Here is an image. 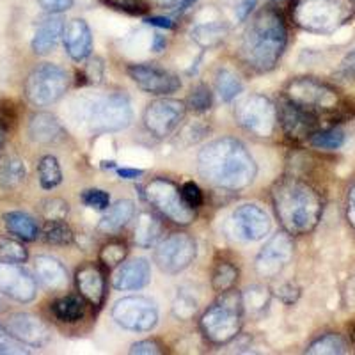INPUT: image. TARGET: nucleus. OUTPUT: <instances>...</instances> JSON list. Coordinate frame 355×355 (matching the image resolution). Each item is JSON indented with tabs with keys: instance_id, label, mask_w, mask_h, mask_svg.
Returning <instances> with one entry per match:
<instances>
[{
	"instance_id": "nucleus-32",
	"label": "nucleus",
	"mask_w": 355,
	"mask_h": 355,
	"mask_svg": "<svg viewBox=\"0 0 355 355\" xmlns=\"http://www.w3.org/2000/svg\"><path fill=\"white\" fill-rule=\"evenodd\" d=\"M37 176L40 183L44 190H52L62 183V169L61 164L52 155H46L37 164Z\"/></svg>"
},
{
	"instance_id": "nucleus-55",
	"label": "nucleus",
	"mask_w": 355,
	"mask_h": 355,
	"mask_svg": "<svg viewBox=\"0 0 355 355\" xmlns=\"http://www.w3.org/2000/svg\"><path fill=\"white\" fill-rule=\"evenodd\" d=\"M4 139H6V125L4 121H0V148L4 144Z\"/></svg>"
},
{
	"instance_id": "nucleus-7",
	"label": "nucleus",
	"mask_w": 355,
	"mask_h": 355,
	"mask_svg": "<svg viewBox=\"0 0 355 355\" xmlns=\"http://www.w3.org/2000/svg\"><path fill=\"white\" fill-rule=\"evenodd\" d=\"M144 198L155 210L178 226H189L196 220V210L185 202L182 189L167 178H153L144 187Z\"/></svg>"
},
{
	"instance_id": "nucleus-23",
	"label": "nucleus",
	"mask_w": 355,
	"mask_h": 355,
	"mask_svg": "<svg viewBox=\"0 0 355 355\" xmlns=\"http://www.w3.org/2000/svg\"><path fill=\"white\" fill-rule=\"evenodd\" d=\"M64 126L55 116L37 112L28 121V137L37 144H55L64 139Z\"/></svg>"
},
{
	"instance_id": "nucleus-57",
	"label": "nucleus",
	"mask_w": 355,
	"mask_h": 355,
	"mask_svg": "<svg viewBox=\"0 0 355 355\" xmlns=\"http://www.w3.org/2000/svg\"><path fill=\"white\" fill-rule=\"evenodd\" d=\"M352 341H354L355 345V323H354V327H352Z\"/></svg>"
},
{
	"instance_id": "nucleus-9",
	"label": "nucleus",
	"mask_w": 355,
	"mask_h": 355,
	"mask_svg": "<svg viewBox=\"0 0 355 355\" xmlns=\"http://www.w3.org/2000/svg\"><path fill=\"white\" fill-rule=\"evenodd\" d=\"M68 85V73L61 66L44 62L28 73L25 80V96L33 105L49 107L64 96Z\"/></svg>"
},
{
	"instance_id": "nucleus-30",
	"label": "nucleus",
	"mask_w": 355,
	"mask_h": 355,
	"mask_svg": "<svg viewBox=\"0 0 355 355\" xmlns=\"http://www.w3.org/2000/svg\"><path fill=\"white\" fill-rule=\"evenodd\" d=\"M25 176H27V169L20 158L15 155L0 158V187L2 189H17L25 182Z\"/></svg>"
},
{
	"instance_id": "nucleus-41",
	"label": "nucleus",
	"mask_w": 355,
	"mask_h": 355,
	"mask_svg": "<svg viewBox=\"0 0 355 355\" xmlns=\"http://www.w3.org/2000/svg\"><path fill=\"white\" fill-rule=\"evenodd\" d=\"M69 214V205L62 199H46L41 202V215L46 220H66Z\"/></svg>"
},
{
	"instance_id": "nucleus-11",
	"label": "nucleus",
	"mask_w": 355,
	"mask_h": 355,
	"mask_svg": "<svg viewBox=\"0 0 355 355\" xmlns=\"http://www.w3.org/2000/svg\"><path fill=\"white\" fill-rule=\"evenodd\" d=\"M196 240L189 233H173L155 249V263L162 272L174 275L187 270L196 259Z\"/></svg>"
},
{
	"instance_id": "nucleus-20",
	"label": "nucleus",
	"mask_w": 355,
	"mask_h": 355,
	"mask_svg": "<svg viewBox=\"0 0 355 355\" xmlns=\"http://www.w3.org/2000/svg\"><path fill=\"white\" fill-rule=\"evenodd\" d=\"M77 288L80 291L82 299L91 306L100 307L105 300V275L101 266L96 263H85L75 274Z\"/></svg>"
},
{
	"instance_id": "nucleus-34",
	"label": "nucleus",
	"mask_w": 355,
	"mask_h": 355,
	"mask_svg": "<svg viewBox=\"0 0 355 355\" xmlns=\"http://www.w3.org/2000/svg\"><path fill=\"white\" fill-rule=\"evenodd\" d=\"M239 281V268L230 261H218L211 274V286L217 293L234 288Z\"/></svg>"
},
{
	"instance_id": "nucleus-40",
	"label": "nucleus",
	"mask_w": 355,
	"mask_h": 355,
	"mask_svg": "<svg viewBox=\"0 0 355 355\" xmlns=\"http://www.w3.org/2000/svg\"><path fill=\"white\" fill-rule=\"evenodd\" d=\"M211 91L206 85H198L196 89H192L189 100H187V105L190 110L194 112H206V110L211 109Z\"/></svg>"
},
{
	"instance_id": "nucleus-8",
	"label": "nucleus",
	"mask_w": 355,
	"mask_h": 355,
	"mask_svg": "<svg viewBox=\"0 0 355 355\" xmlns=\"http://www.w3.org/2000/svg\"><path fill=\"white\" fill-rule=\"evenodd\" d=\"M284 96L288 101L315 112L316 116L320 112H334L341 107V96L338 91L313 77H299L288 82Z\"/></svg>"
},
{
	"instance_id": "nucleus-43",
	"label": "nucleus",
	"mask_w": 355,
	"mask_h": 355,
	"mask_svg": "<svg viewBox=\"0 0 355 355\" xmlns=\"http://www.w3.org/2000/svg\"><path fill=\"white\" fill-rule=\"evenodd\" d=\"M82 201H84V205L87 206V208L105 211L110 206V196L107 194L105 190L89 189L82 194Z\"/></svg>"
},
{
	"instance_id": "nucleus-39",
	"label": "nucleus",
	"mask_w": 355,
	"mask_h": 355,
	"mask_svg": "<svg viewBox=\"0 0 355 355\" xmlns=\"http://www.w3.org/2000/svg\"><path fill=\"white\" fill-rule=\"evenodd\" d=\"M27 258L28 252L24 243L15 239H8V236H0V259L11 263H25Z\"/></svg>"
},
{
	"instance_id": "nucleus-44",
	"label": "nucleus",
	"mask_w": 355,
	"mask_h": 355,
	"mask_svg": "<svg viewBox=\"0 0 355 355\" xmlns=\"http://www.w3.org/2000/svg\"><path fill=\"white\" fill-rule=\"evenodd\" d=\"M0 354H27V350L18 339H15L6 329L0 327Z\"/></svg>"
},
{
	"instance_id": "nucleus-53",
	"label": "nucleus",
	"mask_w": 355,
	"mask_h": 355,
	"mask_svg": "<svg viewBox=\"0 0 355 355\" xmlns=\"http://www.w3.org/2000/svg\"><path fill=\"white\" fill-rule=\"evenodd\" d=\"M117 174L121 178H126V180H135V178L142 176L144 174V171L141 169H119L117 171Z\"/></svg>"
},
{
	"instance_id": "nucleus-29",
	"label": "nucleus",
	"mask_w": 355,
	"mask_h": 355,
	"mask_svg": "<svg viewBox=\"0 0 355 355\" xmlns=\"http://www.w3.org/2000/svg\"><path fill=\"white\" fill-rule=\"evenodd\" d=\"M52 313L59 322L75 323L84 318L85 315V300L75 295H66L62 299H57L52 304Z\"/></svg>"
},
{
	"instance_id": "nucleus-24",
	"label": "nucleus",
	"mask_w": 355,
	"mask_h": 355,
	"mask_svg": "<svg viewBox=\"0 0 355 355\" xmlns=\"http://www.w3.org/2000/svg\"><path fill=\"white\" fill-rule=\"evenodd\" d=\"M34 274L37 281L49 290L59 291L68 286V272L64 265L52 256H37L34 259Z\"/></svg>"
},
{
	"instance_id": "nucleus-36",
	"label": "nucleus",
	"mask_w": 355,
	"mask_h": 355,
	"mask_svg": "<svg viewBox=\"0 0 355 355\" xmlns=\"http://www.w3.org/2000/svg\"><path fill=\"white\" fill-rule=\"evenodd\" d=\"M227 28L222 24H205L198 25V27L192 31V40L198 44L205 46V49H210L215 44L220 43L224 37H226Z\"/></svg>"
},
{
	"instance_id": "nucleus-6",
	"label": "nucleus",
	"mask_w": 355,
	"mask_h": 355,
	"mask_svg": "<svg viewBox=\"0 0 355 355\" xmlns=\"http://www.w3.org/2000/svg\"><path fill=\"white\" fill-rule=\"evenodd\" d=\"M243 297L234 288L222 291L201 316V331L208 341L226 345L240 334L243 325Z\"/></svg>"
},
{
	"instance_id": "nucleus-22",
	"label": "nucleus",
	"mask_w": 355,
	"mask_h": 355,
	"mask_svg": "<svg viewBox=\"0 0 355 355\" xmlns=\"http://www.w3.org/2000/svg\"><path fill=\"white\" fill-rule=\"evenodd\" d=\"M151 281V265L146 258H133L123 261L112 279V284L119 291L141 290Z\"/></svg>"
},
{
	"instance_id": "nucleus-38",
	"label": "nucleus",
	"mask_w": 355,
	"mask_h": 355,
	"mask_svg": "<svg viewBox=\"0 0 355 355\" xmlns=\"http://www.w3.org/2000/svg\"><path fill=\"white\" fill-rule=\"evenodd\" d=\"M126 256H128V247H126L125 242H119V240H112V242L105 243L100 250V261L107 268L119 266L125 261Z\"/></svg>"
},
{
	"instance_id": "nucleus-52",
	"label": "nucleus",
	"mask_w": 355,
	"mask_h": 355,
	"mask_svg": "<svg viewBox=\"0 0 355 355\" xmlns=\"http://www.w3.org/2000/svg\"><path fill=\"white\" fill-rule=\"evenodd\" d=\"M146 24L150 25H155V27H160V28H173L174 24L173 20H169V18H162V17H150L146 18Z\"/></svg>"
},
{
	"instance_id": "nucleus-18",
	"label": "nucleus",
	"mask_w": 355,
	"mask_h": 355,
	"mask_svg": "<svg viewBox=\"0 0 355 355\" xmlns=\"http://www.w3.org/2000/svg\"><path fill=\"white\" fill-rule=\"evenodd\" d=\"M277 119L283 126L284 133L293 141L309 139L318 128V116L311 110L295 105L291 101L284 100L277 110Z\"/></svg>"
},
{
	"instance_id": "nucleus-45",
	"label": "nucleus",
	"mask_w": 355,
	"mask_h": 355,
	"mask_svg": "<svg viewBox=\"0 0 355 355\" xmlns=\"http://www.w3.org/2000/svg\"><path fill=\"white\" fill-rule=\"evenodd\" d=\"M182 196L185 199V202L192 208H199L202 205V192L198 187V183L194 182H187L182 185Z\"/></svg>"
},
{
	"instance_id": "nucleus-13",
	"label": "nucleus",
	"mask_w": 355,
	"mask_h": 355,
	"mask_svg": "<svg viewBox=\"0 0 355 355\" xmlns=\"http://www.w3.org/2000/svg\"><path fill=\"white\" fill-rule=\"evenodd\" d=\"M185 114L187 107L183 101L171 100V98L155 100L144 110V126L155 137H169L182 125Z\"/></svg>"
},
{
	"instance_id": "nucleus-28",
	"label": "nucleus",
	"mask_w": 355,
	"mask_h": 355,
	"mask_svg": "<svg viewBox=\"0 0 355 355\" xmlns=\"http://www.w3.org/2000/svg\"><path fill=\"white\" fill-rule=\"evenodd\" d=\"M160 220L150 211H142L137 217V226H135V243L142 249H150L160 239Z\"/></svg>"
},
{
	"instance_id": "nucleus-48",
	"label": "nucleus",
	"mask_w": 355,
	"mask_h": 355,
	"mask_svg": "<svg viewBox=\"0 0 355 355\" xmlns=\"http://www.w3.org/2000/svg\"><path fill=\"white\" fill-rule=\"evenodd\" d=\"M37 4L50 15H59L73 8V0H37Z\"/></svg>"
},
{
	"instance_id": "nucleus-4",
	"label": "nucleus",
	"mask_w": 355,
	"mask_h": 355,
	"mask_svg": "<svg viewBox=\"0 0 355 355\" xmlns=\"http://www.w3.org/2000/svg\"><path fill=\"white\" fill-rule=\"evenodd\" d=\"M73 110L75 121L93 135L125 130L133 119L130 100L121 93L82 98L73 105Z\"/></svg>"
},
{
	"instance_id": "nucleus-33",
	"label": "nucleus",
	"mask_w": 355,
	"mask_h": 355,
	"mask_svg": "<svg viewBox=\"0 0 355 355\" xmlns=\"http://www.w3.org/2000/svg\"><path fill=\"white\" fill-rule=\"evenodd\" d=\"M348 345L341 334H325L307 347L306 354L311 355H339L347 354Z\"/></svg>"
},
{
	"instance_id": "nucleus-3",
	"label": "nucleus",
	"mask_w": 355,
	"mask_h": 355,
	"mask_svg": "<svg viewBox=\"0 0 355 355\" xmlns=\"http://www.w3.org/2000/svg\"><path fill=\"white\" fill-rule=\"evenodd\" d=\"M288 43L286 21L274 8L256 12L243 33L240 55L250 69L259 73L272 71L283 57Z\"/></svg>"
},
{
	"instance_id": "nucleus-14",
	"label": "nucleus",
	"mask_w": 355,
	"mask_h": 355,
	"mask_svg": "<svg viewBox=\"0 0 355 355\" xmlns=\"http://www.w3.org/2000/svg\"><path fill=\"white\" fill-rule=\"evenodd\" d=\"M293 240L291 234L286 231L274 234L268 242L265 243L259 254L256 256L254 268L258 275L265 279L277 277L281 272L290 265L291 258H293Z\"/></svg>"
},
{
	"instance_id": "nucleus-47",
	"label": "nucleus",
	"mask_w": 355,
	"mask_h": 355,
	"mask_svg": "<svg viewBox=\"0 0 355 355\" xmlns=\"http://www.w3.org/2000/svg\"><path fill=\"white\" fill-rule=\"evenodd\" d=\"M130 354H139V355L164 354V347L158 343L157 339H144V341L133 343L132 348H130Z\"/></svg>"
},
{
	"instance_id": "nucleus-19",
	"label": "nucleus",
	"mask_w": 355,
	"mask_h": 355,
	"mask_svg": "<svg viewBox=\"0 0 355 355\" xmlns=\"http://www.w3.org/2000/svg\"><path fill=\"white\" fill-rule=\"evenodd\" d=\"M6 331L18 339L21 345L40 348L49 343L50 329L49 325L31 313H15L6 322Z\"/></svg>"
},
{
	"instance_id": "nucleus-10",
	"label": "nucleus",
	"mask_w": 355,
	"mask_h": 355,
	"mask_svg": "<svg viewBox=\"0 0 355 355\" xmlns=\"http://www.w3.org/2000/svg\"><path fill=\"white\" fill-rule=\"evenodd\" d=\"M234 117L245 132L259 139L272 137L279 123L277 107L272 103L270 98L263 94H250L239 101Z\"/></svg>"
},
{
	"instance_id": "nucleus-12",
	"label": "nucleus",
	"mask_w": 355,
	"mask_h": 355,
	"mask_svg": "<svg viewBox=\"0 0 355 355\" xmlns=\"http://www.w3.org/2000/svg\"><path fill=\"white\" fill-rule=\"evenodd\" d=\"M112 318L119 327L132 332H150L158 322V311L144 297H125L112 307Z\"/></svg>"
},
{
	"instance_id": "nucleus-15",
	"label": "nucleus",
	"mask_w": 355,
	"mask_h": 355,
	"mask_svg": "<svg viewBox=\"0 0 355 355\" xmlns=\"http://www.w3.org/2000/svg\"><path fill=\"white\" fill-rule=\"evenodd\" d=\"M0 293L21 304L33 302L37 295L36 277L20 263L0 259Z\"/></svg>"
},
{
	"instance_id": "nucleus-25",
	"label": "nucleus",
	"mask_w": 355,
	"mask_h": 355,
	"mask_svg": "<svg viewBox=\"0 0 355 355\" xmlns=\"http://www.w3.org/2000/svg\"><path fill=\"white\" fill-rule=\"evenodd\" d=\"M62 31H64V24H62L61 18L49 17L41 20L40 27H37L36 34L33 37V50L37 55H46V53L52 52L55 49V44L59 43L62 36Z\"/></svg>"
},
{
	"instance_id": "nucleus-2",
	"label": "nucleus",
	"mask_w": 355,
	"mask_h": 355,
	"mask_svg": "<svg viewBox=\"0 0 355 355\" xmlns=\"http://www.w3.org/2000/svg\"><path fill=\"white\" fill-rule=\"evenodd\" d=\"M272 205L281 226L290 234H307L318 226L323 199L318 190L295 176H283L270 189Z\"/></svg>"
},
{
	"instance_id": "nucleus-51",
	"label": "nucleus",
	"mask_w": 355,
	"mask_h": 355,
	"mask_svg": "<svg viewBox=\"0 0 355 355\" xmlns=\"http://www.w3.org/2000/svg\"><path fill=\"white\" fill-rule=\"evenodd\" d=\"M256 4H258V0H242L239 8H236V17H239V20H245L250 15V11L254 9Z\"/></svg>"
},
{
	"instance_id": "nucleus-35",
	"label": "nucleus",
	"mask_w": 355,
	"mask_h": 355,
	"mask_svg": "<svg viewBox=\"0 0 355 355\" xmlns=\"http://www.w3.org/2000/svg\"><path fill=\"white\" fill-rule=\"evenodd\" d=\"M75 239L71 227L64 220H46L43 227V240L50 245H69Z\"/></svg>"
},
{
	"instance_id": "nucleus-26",
	"label": "nucleus",
	"mask_w": 355,
	"mask_h": 355,
	"mask_svg": "<svg viewBox=\"0 0 355 355\" xmlns=\"http://www.w3.org/2000/svg\"><path fill=\"white\" fill-rule=\"evenodd\" d=\"M135 214V205L130 199H119L110 208H107L105 215L98 222V231L103 234H112L121 231L132 220Z\"/></svg>"
},
{
	"instance_id": "nucleus-46",
	"label": "nucleus",
	"mask_w": 355,
	"mask_h": 355,
	"mask_svg": "<svg viewBox=\"0 0 355 355\" xmlns=\"http://www.w3.org/2000/svg\"><path fill=\"white\" fill-rule=\"evenodd\" d=\"M101 2H105L107 6H110L114 9H119V11L132 12V15H139V12H142L146 9L142 0H101Z\"/></svg>"
},
{
	"instance_id": "nucleus-17",
	"label": "nucleus",
	"mask_w": 355,
	"mask_h": 355,
	"mask_svg": "<svg viewBox=\"0 0 355 355\" xmlns=\"http://www.w3.org/2000/svg\"><path fill=\"white\" fill-rule=\"evenodd\" d=\"M128 75L139 89L158 96L173 94L182 87V80L174 73L157 64H132L128 68Z\"/></svg>"
},
{
	"instance_id": "nucleus-5",
	"label": "nucleus",
	"mask_w": 355,
	"mask_h": 355,
	"mask_svg": "<svg viewBox=\"0 0 355 355\" xmlns=\"http://www.w3.org/2000/svg\"><path fill=\"white\" fill-rule=\"evenodd\" d=\"M355 17V0H295V25L313 34H332Z\"/></svg>"
},
{
	"instance_id": "nucleus-50",
	"label": "nucleus",
	"mask_w": 355,
	"mask_h": 355,
	"mask_svg": "<svg viewBox=\"0 0 355 355\" xmlns=\"http://www.w3.org/2000/svg\"><path fill=\"white\" fill-rule=\"evenodd\" d=\"M347 220L355 231V183L348 190V198H347Z\"/></svg>"
},
{
	"instance_id": "nucleus-42",
	"label": "nucleus",
	"mask_w": 355,
	"mask_h": 355,
	"mask_svg": "<svg viewBox=\"0 0 355 355\" xmlns=\"http://www.w3.org/2000/svg\"><path fill=\"white\" fill-rule=\"evenodd\" d=\"M196 311H198V300L189 293H180L178 295L176 302H174L173 313L176 318L182 320H189L196 315Z\"/></svg>"
},
{
	"instance_id": "nucleus-54",
	"label": "nucleus",
	"mask_w": 355,
	"mask_h": 355,
	"mask_svg": "<svg viewBox=\"0 0 355 355\" xmlns=\"http://www.w3.org/2000/svg\"><path fill=\"white\" fill-rule=\"evenodd\" d=\"M167 46V41L166 37L160 36V34H155V40H153V50L155 52H162V50Z\"/></svg>"
},
{
	"instance_id": "nucleus-37",
	"label": "nucleus",
	"mask_w": 355,
	"mask_h": 355,
	"mask_svg": "<svg viewBox=\"0 0 355 355\" xmlns=\"http://www.w3.org/2000/svg\"><path fill=\"white\" fill-rule=\"evenodd\" d=\"M313 148L323 151H334L345 144V132L341 128H329L315 132L309 137Z\"/></svg>"
},
{
	"instance_id": "nucleus-1",
	"label": "nucleus",
	"mask_w": 355,
	"mask_h": 355,
	"mask_svg": "<svg viewBox=\"0 0 355 355\" xmlns=\"http://www.w3.org/2000/svg\"><path fill=\"white\" fill-rule=\"evenodd\" d=\"M199 174L218 189L239 192L256 180L258 167L245 146L233 137H222L199 151Z\"/></svg>"
},
{
	"instance_id": "nucleus-31",
	"label": "nucleus",
	"mask_w": 355,
	"mask_h": 355,
	"mask_svg": "<svg viewBox=\"0 0 355 355\" xmlns=\"http://www.w3.org/2000/svg\"><path fill=\"white\" fill-rule=\"evenodd\" d=\"M215 89H217L218 98L230 103L243 91V82L233 69L220 68L215 75Z\"/></svg>"
},
{
	"instance_id": "nucleus-16",
	"label": "nucleus",
	"mask_w": 355,
	"mask_h": 355,
	"mask_svg": "<svg viewBox=\"0 0 355 355\" xmlns=\"http://www.w3.org/2000/svg\"><path fill=\"white\" fill-rule=\"evenodd\" d=\"M231 234L243 242H258L270 231V217L258 205H242L230 218Z\"/></svg>"
},
{
	"instance_id": "nucleus-49",
	"label": "nucleus",
	"mask_w": 355,
	"mask_h": 355,
	"mask_svg": "<svg viewBox=\"0 0 355 355\" xmlns=\"http://www.w3.org/2000/svg\"><path fill=\"white\" fill-rule=\"evenodd\" d=\"M339 77L347 78V80H355V50H352L347 57H345L338 69Z\"/></svg>"
},
{
	"instance_id": "nucleus-21",
	"label": "nucleus",
	"mask_w": 355,
	"mask_h": 355,
	"mask_svg": "<svg viewBox=\"0 0 355 355\" xmlns=\"http://www.w3.org/2000/svg\"><path fill=\"white\" fill-rule=\"evenodd\" d=\"M62 40H64L66 52L73 61H85L93 52V34L87 21L82 18H75L64 25Z\"/></svg>"
},
{
	"instance_id": "nucleus-56",
	"label": "nucleus",
	"mask_w": 355,
	"mask_h": 355,
	"mask_svg": "<svg viewBox=\"0 0 355 355\" xmlns=\"http://www.w3.org/2000/svg\"><path fill=\"white\" fill-rule=\"evenodd\" d=\"M158 6H171V4H176V2H183V0H155Z\"/></svg>"
},
{
	"instance_id": "nucleus-27",
	"label": "nucleus",
	"mask_w": 355,
	"mask_h": 355,
	"mask_svg": "<svg viewBox=\"0 0 355 355\" xmlns=\"http://www.w3.org/2000/svg\"><path fill=\"white\" fill-rule=\"evenodd\" d=\"M4 224L11 234L24 242H34L40 236V226L25 211H8L4 214Z\"/></svg>"
}]
</instances>
